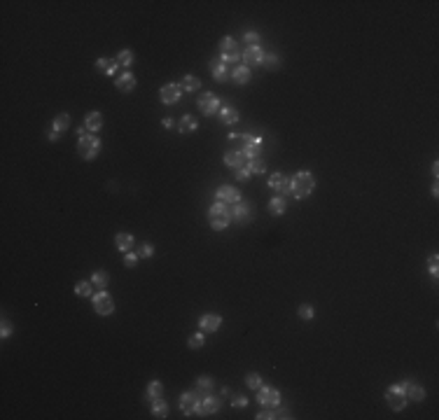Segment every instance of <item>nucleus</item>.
Wrapping results in <instances>:
<instances>
[{
	"label": "nucleus",
	"instance_id": "nucleus-1",
	"mask_svg": "<svg viewBox=\"0 0 439 420\" xmlns=\"http://www.w3.org/2000/svg\"><path fill=\"white\" fill-rule=\"evenodd\" d=\"M313 189H316V178L311 171H299L290 180V196L295 199H306L313 194Z\"/></svg>",
	"mask_w": 439,
	"mask_h": 420
},
{
	"label": "nucleus",
	"instance_id": "nucleus-2",
	"mask_svg": "<svg viewBox=\"0 0 439 420\" xmlns=\"http://www.w3.org/2000/svg\"><path fill=\"white\" fill-rule=\"evenodd\" d=\"M208 222H210V227L215 229V231H222V229L229 227V222H231V210L227 203H222V201H215L213 206H210L208 210Z\"/></svg>",
	"mask_w": 439,
	"mask_h": 420
},
{
	"label": "nucleus",
	"instance_id": "nucleus-3",
	"mask_svg": "<svg viewBox=\"0 0 439 420\" xmlns=\"http://www.w3.org/2000/svg\"><path fill=\"white\" fill-rule=\"evenodd\" d=\"M201 402H203V395H201V392H196V390L185 392V395L180 397V409H182V413H185L187 418H194V416H203V411H201Z\"/></svg>",
	"mask_w": 439,
	"mask_h": 420
},
{
	"label": "nucleus",
	"instance_id": "nucleus-4",
	"mask_svg": "<svg viewBox=\"0 0 439 420\" xmlns=\"http://www.w3.org/2000/svg\"><path fill=\"white\" fill-rule=\"evenodd\" d=\"M241 54H243V51L238 49V42L231 35L220 40V56H222V63H227V65L238 63V61H241Z\"/></svg>",
	"mask_w": 439,
	"mask_h": 420
},
{
	"label": "nucleus",
	"instance_id": "nucleus-5",
	"mask_svg": "<svg viewBox=\"0 0 439 420\" xmlns=\"http://www.w3.org/2000/svg\"><path fill=\"white\" fill-rule=\"evenodd\" d=\"M77 152L84 161H94L98 157V152H101V140L96 135H84V138H79Z\"/></svg>",
	"mask_w": 439,
	"mask_h": 420
},
{
	"label": "nucleus",
	"instance_id": "nucleus-6",
	"mask_svg": "<svg viewBox=\"0 0 439 420\" xmlns=\"http://www.w3.org/2000/svg\"><path fill=\"white\" fill-rule=\"evenodd\" d=\"M262 150V138L257 133H243L241 135V152L248 159H257Z\"/></svg>",
	"mask_w": 439,
	"mask_h": 420
},
{
	"label": "nucleus",
	"instance_id": "nucleus-7",
	"mask_svg": "<svg viewBox=\"0 0 439 420\" xmlns=\"http://www.w3.org/2000/svg\"><path fill=\"white\" fill-rule=\"evenodd\" d=\"M91 304H94V311L98 315H110V313H115V301H112V297H110L105 290H101V292H96L94 297H91Z\"/></svg>",
	"mask_w": 439,
	"mask_h": 420
},
{
	"label": "nucleus",
	"instance_id": "nucleus-8",
	"mask_svg": "<svg viewBox=\"0 0 439 420\" xmlns=\"http://www.w3.org/2000/svg\"><path fill=\"white\" fill-rule=\"evenodd\" d=\"M386 402H388V406L393 409V411H402L409 399H407L404 390L400 388V383H397V385H390L388 390H386Z\"/></svg>",
	"mask_w": 439,
	"mask_h": 420
},
{
	"label": "nucleus",
	"instance_id": "nucleus-9",
	"mask_svg": "<svg viewBox=\"0 0 439 420\" xmlns=\"http://www.w3.org/2000/svg\"><path fill=\"white\" fill-rule=\"evenodd\" d=\"M257 392V402L262 406H269V409H276V406L281 404V390H276V388H267V385H262Z\"/></svg>",
	"mask_w": 439,
	"mask_h": 420
},
{
	"label": "nucleus",
	"instance_id": "nucleus-10",
	"mask_svg": "<svg viewBox=\"0 0 439 420\" xmlns=\"http://www.w3.org/2000/svg\"><path fill=\"white\" fill-rule=\"evenodd\" d=\"M182 91H185L182 84H175V82H173V84H166L159 89V98H161L164 105H175V103L182 98Z\"/></svg>",
	"mask_w": 439,
	"mask_h": 420
},
{
	"label": "nucleus",
	"instance_id": "nucleus-11",
	"mask_svg": "<svg viewBox=\"0 0 439 420\" xmlns=\"http://www.w3.org/2000/svg\"><path fill=\"white\" fill-rule=\"evenodd\" d=\"M199 103V110H201L203 114H208V117H213V114H217L220 112V98H217L215 93L213 91H206V93H201V98L196 100Z\"/></svg>",
	"mask_w": 439,
	"mask_h": 420
},
{
	"label": "nucleus",
	"instance_id": "nucleus-12",
	"mask_svg": "<svg viewBox=\"0 0 439 420\" xmlns=\"http://www.w3.org/2000/svg\"><path fill=\"white\" fill-rule=\"evenodd\" d=\"M229 210H231V220L238 222V224H248L252 220V206L243 199L238 201L234 208H229Z\"/></svg>",
	"mask_w": 439,
	"mask_h": 420
},
{
	"label": "nucleus",
	"instance_id": "nucleus-13",
	"mask_svg": "<svg viewBox=\"0 0 439 420\" xmlns=\"http://www.w3.org/2000/svg\"><path fill=\"white\" fill-rule=\"evenodd\" d=\"M241 61H245L243 65H262V61H264V51H262V47L259 44H255V47H245V51L241 54Z\"/></svg>",
	"mask_w": 439,
	"mask_h": 420
},
{
	"label": "nucleus",
	"instance_id": "nucleus-14",
	"mask_svg": "<svg viewBox=\"0 0 439 420\" xmlns=\"http://www.w3.org/2000/svg\"><path fill=\"white\" fill-rule=\"evenodd\" d=\"M224 164L229 166V168H234V173H236V171H241V168L248 166V157H245L241 150H229L227 154H224Z\"/></svg>",
	"mask_w": 439,
	"mask_h": 420
},
{
	"label": "nucleus",
	"instance_id": "nucleus-15",
	"mask_svg": "<svg viewBox=\"0 0 439 420\" xmlns=\"http://www.w3.org/2000/svg\"><path fill=\"white\" fill-rule=\"evenodd\" d=\"M215 199H217V201H222V203H231V206H236L238 201H241V194H238L236 187L222 185V187H220V189L215 192Z\"/></svg>",
	"mask_w": 439,
	"mask_h": 420
},
{
	"label": "nucleus",
	"instance_id": "nucleus-16",
	"mask_svg": "<svg viewBox=\"0 0 439 420\" xmlns=\"http://www.w3.org/2000/svg\"><path fill=\"white\" fill-rule=\"evenodd\" d=\"M400 388H402L404 395H407V399H411V402H423L425 399V390L421 388V385L411 383V381H402Z\"/></svg>",
	"mask_w": 439,
	"mask_h": 420
},
{
	"label": "nucleus",
	"instance_id": "nucleus-17",
	"mask_svg": "<svg viewBox=\"0 0 439 420\" xmlns=\"http://www.w3.org/2000/svg\"><path fill=\"white\" fill-rule=\"evenodd\" d=\"M269 187L274 189V192H283V194H288L290 196V180L283 175V173H271L269 175Z\"/></svg>",
	"mask_w": 439,
	"mask_h": 420
},
{
	"label": "nucleus",
	"instance_id": "nucleus-18",
	"mask_svg": "<svg viewBox=\"0 0 439 420\" xmlns=\"http://www.w3.org/2000/svg\"><path fill=\"white\" fill-rule=\"evenodd\" d=\"M210 72H213V77H215L217 82H227V79L231 77L229 65L220 63V58H213V61H210Z\"/></svg>",
	"mask_w": 439,
	"mask_h": 420
},
{
	"label": "nucleus",
	"instance_id": "nucleus-19",
	"mask_svg": "<svg viewBox=\"0 0 439 420\" xmlns=\"http://www.w3.org/2000/svg\"><path fill=\"white\" fill-rule=\"evenodd\" d=\"M220 325H222V318L215 313H206V315H201V320H199L201 332H217Z\"/></svg>",
	"mask_w": 439,
	"mask_h": 420
},
{
	"label": "nucleus",
	"instance_id": "nucleus-20",
	"mask_svg": "<svg viewBox=\"0 0 439 420\" xmlns=\"http://www.w3.org/2000/svg\"><path fill=\"white\" fill-rule=\"evenodd\" d=\"M115 84H117V89H119L122 93H129V91H133V89H136V77H133L129 70H124L122 75L115 79Z\"/></svg>",
	"mask_w": 439,
	"mask_h": 420
},
{
	"label": "nucleus",
	"instance_id": "nucleus-21",
	"mask_svg": "<svg viewBox=\"0 0 439 420\" xmlns=\"http://www.w3.org/2000/svg\"><path fill=\"white\" fill-rule=\"evenodd\" d=\"M220 406H222L220 397H215V395L210 392V395H206V397H203V402H201V411H203V416H213V413L220 411Z\"/></svg>",
	"mask_w": 439,
	"mask_h": 420
},
{
	"label": "nucleus",
	"instance_id": "nucleus-22",
	"mask_svg": "<svg viewBox=\"0 0 439 420\" xmlns=\"http://www.w3.org/2000/svg\"><path fill=\"white\" fill-rule=\"evenodd\" d=\"M84 126H86V131H89V133H96V131H101V126H103V114L98 112V110H91V112L86 114Z\"/></svg>",
	"mask_w": 439,
	"mask_h": 420
},
{
	"label": "nucleus",
	"instance_id": "nucleus-23",
	"mask_svg": "<svg viewBox=\"0 0 439 420\" xmlns=\"http://www.w3.org/2000/svg\"><path fill=\"white\" fill-rule=\"evenodd\" d=\"M117 58H98V61H96V70L98 72H103V75H108V77H112V75H115L117 72Z\"/></svg>",
	"mask_w": 439,
	"mask_h": 420
},
{
	"label": "nucleus",
	"instance_id": "nucleus-24",
	"mask_svg": "<svg viewBox=\"0 0 439 420\" xmlns=\"http://www.w3.org/2000/svg\"><path fill=\"white\" fill-rule=\"evenodd\" d=\"M220 121L222 124H236L238 119H241V114H238V110L236 107H231V105H224V107H220Z\"/></svg>",
	"mask_w": 439,
	"mask_h": 420
},
{
	"label": "nucleus",
	"instance_id": "nucleus-25",
	"mask_svg": "<svg viewBox=\"0 0 439 420\" xmlns=\"http://www.w3.org/2000/svg\"><path fill=\"white\" fill-rule=\"evenodd\" d=\"M159 397H164V385L159 383V381H152L147 388H145V402H154V399H159Z\"/></svg>",
	"mask_w": 439,
	"mask_h": 420
},
{
	"label": "nucleus",
	"instance_id": "nucleus-26",
	"mask_svg": "<svg viewBox=\"0 0 439 420\" xmlns=\"http://www.w3.org/2000/svg\"><path fill=\"white\" fill-rule=\"evenodd\" d=\"M231 79L241 86L248 84V82H250V68H248V65H236V68L231 70Z\"/></svg>",
	"mask_w": 439,
	"mask_h": 420
},
{
	"label": "nucleus",
	"instance_id": "nucleus-27",
	"mask_svg": "<svg viewBox=\"0 0 439 420\" xmlns=\"http://www.w3.org/2000/svg\"><path fill=\"white\" fill-rule=\"evenodd\" d=\"M115 245H117V250H122V252H131L133 245H136V241H133V236L131 234H117L115 236Z\"/></svg>",
	"mask_w": 439,
	"mask_h": 420
},
{
	"label": "nucleus",
	"instance_id": "nucleus-28",
	"mask_svg": "<svg viewBox=\"0 0 439 420\" xmlns=\"http://www.w3.org/2000/svg\"><path fill=\"white\" fill-rule=\"evenodd\" d=\"M285 208H288V203H285L283 196H274V199L269 201V213L274 215V217H281L285 213Z\"/></svg>",
	"mask_w": 439,
	"mask_h": 420
},
{
	"label": "nucleus",
	"instance_id": "nucleus-29",
	"mask_svg": "<svg viewBox=\"0 0 439 420\" xmlns=\"http://www.w3.org/2000/svg\"><path fill=\"white\" fill-rule=\"evenodd\" d=\"M213 388H215V381H213L210 376H201L199 381H196V392H201L203 397H206V395H210V392H213Z\"/></svg>",
	"mask_w": 439,
	"mask_h": 420
},
{
	"label": "nucleus",
	"instance_id": "nucleus-30",
	"mask_svg": "<svg viewBox=\"0 0 439 420\" xmlns=\"http://www.w3.org/2000/svg\"><path fill=\"white\" fill-rule=\"evenodd\" d=\"M152 416H154V418H166V416H168V404L164 402V397H159L152 402Z\"/></svg>",
	"mask_w": 439,
	"mask_h": 420
},
{
	"label": "nucleus",
	"instance_id": "nucleus-31",
	"mask_svg": "<svg viewBox=\"0 0 439 420\" xmlns=\"http://www.w3.org/2000/svg\"><path fill=\"white\" fill-rule=\"evenodd\" d=\"M75 294L77 297H94V283L91 280H79L75 285Z\"/></svg>",
	"mask_w": 439,
	"mask_h": 420
},
{
	"label": "nucleus",
	"instance_id": "nucleus-32",
	"mask_svg": "<svg viewBox=\"0 0 439 420\" xmlns=\"http://www.w3.org/2000/svg\"><path fill=\"white\" fill-rule=\"evenodd\" d=\"M182 89H185V91H199V89H201V79L199 77H194V75H185V77H182Z\"/></svg>",
	"mask_w": 439,
	"mask_h": 420
},
{
	"label": "nucleus",
	"instance_id": "nucleus-33",
	"mask_svg": "<svg viewBox=\"0 0 439 420\" xmlns=\"http://www.w3.org/2000/svg\"><path fill=\"white\" fill-rule=\"evenodd\" d=\"M68 126H70V114H68V112H61L56 119H54V124H51V128H54V131H58V133H63Z\"/></svg>",
	"mask_w": 439,
	"mask_h": 420
},
{
	"label": "nucleus",
	"instance_id": "nucleus-34",
	"mask_svg": "<svg viewBox=\"0 0 439 420\" xmlns=\"http://www.w3.org/2000/svg\"><path fill=\"white\" fill-rule=\"evenodd\" d=\"M248 171L252 175H262V173L267 171V164H264V159H248Z\"/></svg>",
	"mask_w": 439,
	"mask_h": 420
},
{
	"label": "nucleus",
	"instance_id": "nucleus-35",
	"mask_svg": "<svg viewBox=\"0 0 439 420\" xmlns=\"http://www.w3.org/2000/svg\"><path fill=\"white\" fill-rule=\"evenodd\" d=\"M180 133L185 135V133H192V131H196V119L194 117H192V114H185V117H182L180 119Z\"/></svg>",
	"mask_w": 439,
	"mask_h": 420
},
{
	"label": "nucleus",
	"instance_id": "nucleus-36",
	"mask_svg": "<svg viewBox=\"0 0 439 420\" xmlns=\"http://www.w3.org/2000/svg\"><path fill=\"white\" fill-rule=\"evenodd\" d=\"M262 65H264L267 70H278V68H281V58L276 56V54H264V61H262Z\"/></svg>",
	"mask_w": 439,
	"mask_h": 420
},
{
	"label": "nucleus",
	"instance_id": "nucleus-37",
	"mask_svg": "<svg viewBox=\"0 0 439 420\" xmlns=\"http://www.w3.org/2000/svg\"><path fill=\"white\" fill-rule=\"evenodd\" d=\"M117 63L124 65V68H129V65L133 63V51H131V49H122L119 54H117Z\"/></svg>",
	"mask_w": 439,
	"mask_h": 420
},
{
	"label": "nucleus",
	"instance_id": "nucleus-38",
	"mask_svg": "<svg viewBox=\"0 0 439 420\" xmlns=\"http://www.w3.org/2000/svg\"><path fill=\"white\" fill-rule=\"evenodd\" d=\"M245 385H248L250 390H259V388H262V376L252 371V374H248V376H245Z\"/></svg>",
	"mask_w": 439,
	"mask_h": 420
},
{
	"label": "nucleus",
	"instance_id": "nucleus-39",
	"mask_svg": "<svg viewBox=\"0 0 439 420\" xmlns=\"http://www.w3.org/2000/svg\"><path fill=\"white\" fill-rule=\"evenodd\" d=\"M203 343H206V336H203V332H199V334H192V336H189V348H192V350L203 348Z\"/></svg>",
	"mask_w": 439,
	"mask_h": 420
},
{
	"label": "nucleus",
	"instance_id": "nucleus-40",
	"mask_svg": "<svg viewBox=\"0 0 439 420\" xmlns=\"http://www.w3.org/2000/svg\"><path fill=\"white\" fill-rule=\"evenodd\" d=\"M91 283H94L96 287H105L108 285V273H105V271H96L94 276H91Z\"/></svg>",
	"mask_w": 439,
	"mask_h": 420
},
{
	"label": "nucleus",
	"instance_id": "nucleus-41",
	"mask_svg": "<svg viewBox=\"0 0 439 420\" xmlns=\"http://www.w3.org/2000/svg\"><path fill=\"white\" fill-rule=\"evenodd\" d=\"M136 255L140 257V259H147V257L154 255V245H152V243H145V245H140V248H138Z\"/></svg>",
	"mask_w": 439,
	"mask_h": 420
},
{
	"label": "nucleus",
	"instance_id": "nucleus-42",
	"mask_svg": "<svg viewBox=\"0 0 439 420\" xmlns=\"http://www.w3.org/2000/svg\"><path fill=\"white\" fill-rule=\"evenodd\" d=\"M138 259H140V257H138L136 252H133V250H131V252H124V266H129V269H133V266H136V264H138Z\"/></svg>",
	"mask_w": 439,
	"mask_h": 420
},
{
	"label": "nucleus",
	"instance_id": "nucleus-43",
	"mask_svg": "<svg viewBox=\"0 0 439 420\" xmlns=\"http://www.w3.org/2000/svg\"><path fill=\"white\" fill-rule=\"evenodd\" d=\"M299 318H302V320H313V318H316V311L311 306H299Z\"/></svg>",
	"mask_w": 439,
	"mask_h": 420
},
{
	"label": "nucleus",
	"instance_id": "nucleus-44",
	"mask_svg": "<svg viewBox=\"0 0 439 420\" xmlns=\"http://www.w3.org/2000/svg\"><path fill=\"white\" fill-rule=\"evenodd\" d=\"M243 42H248V47H255V44L259 42V33H255V30H248L243 35Z\"/></svg>",
	"mask_w": 439,
	"mask_h": 420
},
{
	"label": "nucleus",
	"instance_id": "nucleus-45",
	"mask_svg": "<svg viewBox=\"0 0 439 420\" xmlns=\"http://www.w3.org/2000/svg\"><path fill=\"white\" fill-rule=\"evenodd\" d=\"M231 406H234V409H243V406H248V397L234 395V397H231Z\"/></svg>",
	"mask_w": 439,
	"mask_h": 420
},
{
	"label": "nucleus",
	"instance_id": "nucleus-46",
	"mask_svg": "<svg viewBox=\"0 0 439 420\" xmlns=\"http://www.w3.org/2000/svg\"><path fill=\"white\" fill-rule=\"evenodd\" d=\"M255 418H257V420H271V418H276V411L267 406V409H264V411H259Z\"/></svg>",
	"mask_w": 439,
	"mask_h": 420
},
{
	"label": "nucleus",
	"instance_id": "nucleus-47",
	"mask_svg": "<svg viewBox=\"0 0 439 420\" xmlns=\"http://www.w3.org/2000/svg\"><path fill=\"white\" fill-rule=\"evenodd\" d=\"M234 175H236V178H238V182H248V180H250V175H252V173L248 171V166H245V168H241V171H236V173H234Z\"/></svg>",
	"mask_w": 439,
	"mask_h": 420
},
{
	"label": "nucleus",
	"instance_id": "nucleus-48",
	"mask_svg": "<svg viewBox=\"0 0 439 420\" xmlns=\"http://www.w3.org/2000/svg\"><path fill=\"white\" fill-rule=\"evenodd\" d=\"M274 411H276V418H281V420H288V418H292V416H290V411H288V409H285V406H276Z\"/></svg>",
	"mask_w": 439,
	"mask_h": 420
},
{
	"label": "nucleus",
	"instance_id": "nucleus-49",
	"mask_svg": "<svg viewBox=\"0 0 439 420\" xmlns=\"http://www.w3.org/2000/svg\"><path fill=\"white\" fill-rule=\"evenodd\" d=\"M9 334H12V325H9L7 320H2V332H0V336H2V339H7Z\"/></svg>",
	"mask_w": 439,
	"mask_h": 420
},
{
	"label": "nucleus",
	"instance_id": "nucleus-50",
	"mask_svg": "<svg viewBox=\"0 0 439 420\" xmlns=\"http://www.w3.org/2000/svg\"><path fill=\"white\" fill-rule=\"evenodd\" d=\"M47 138H49L51 143H54V140H58V138H61V133H58V131H54V128H49V133H47Z\"/></svg>",
	"mask_w": 439,
	"mask_h": 420
},
{
	"label": "nucleus",
	"instance_id": "nucleus-51",
	"mask_svg": "<svg viewBox=\"0 0 439 420\" xmlns=\"http://www.w3.org/2000/svg\"><path fill=\"white\" fill-rule=\"evenodd\" d=\"M161 124H164V128H173V119H164Z\"/></svg>",
	"mask_w": 439,
	"mask_h": 420
},
{
	"label": "nucleus",
	"instance_id": "nucleus-52",
	"mask_svg": "<svg viewBox=\"0 0 439 420\" xmlns=\"http://www.w3.org/2000/svg\"><path fill=\"white\" fill-rule=\"evenodd\" d=\"M437 194H439V185L435 182V185H432V196H437Z\"/></svg>",
	"mask_w": 439,
	"mask_h": 420
}]
</instances>
